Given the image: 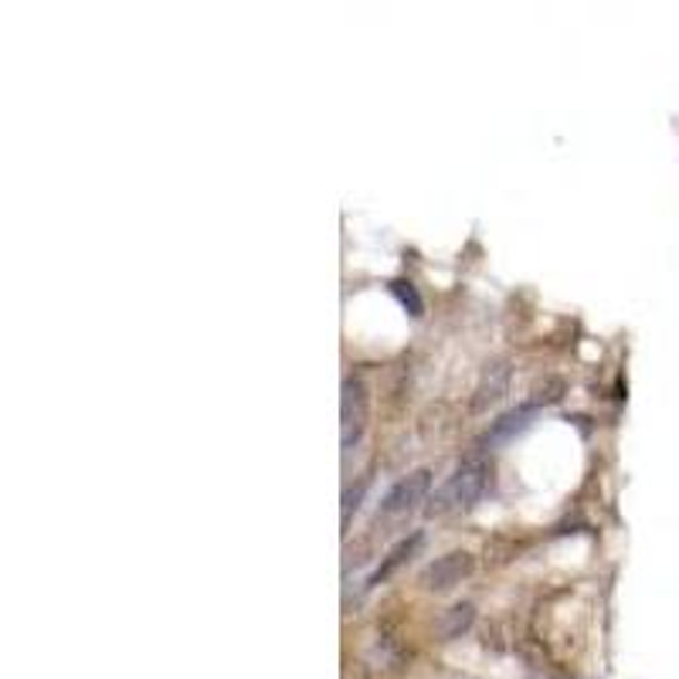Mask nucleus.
<instances>
[{"label": "nucleus", "mask_w": 679, "mask_h": 679, "mask_svg": "<svg viewBox=\"0 0 679 679\" xmlns=\"http://www.w3.org/2000/svg\"><path fill=\"white\" fill-rule=\"evenodd\" d=\"M490 486V462L483 455H469L455 465V472L435 490L429 500V516H455L469 513L475 503L483 500Z\"/></svg>", "instance_id": "1"}, {"label": "nucleus", "mask_w": 679, "mask_h": 679, "mask_svg": "<svg viewBox=\"0 0 679 679\" xmlns=\"http://www.w3.org/2000/svg\"><path fill=\"white\" fill-rule=\"evenodd\" d=\"M371 422V391L361 377H347L340 391V442L344 449H354Z\"/></svg>", "instance_id": "2"}, {"label": "nucleus", "mask_w": 679, "mask_h": 679, "mask_svg": "<svg viewBox=\"0 0 679 679\" xmlns=\"http://www.w3.org/2000/svg\"><path fill=\"white\" fill-rule=\"evenodd\" d=\"M432 486V472L429 469H415L401 475V480L384 493V500L377 503V520H397L404 513H412L419 503H425Z\"/></svg>", "instance_id": "3"}, {"label": "nucleus", "mask_w": 679, "mask_h": 679, "mask_svg": "<svg viewBox=\"0 0 679 679\" xmlns=\"http://www.w3.org/2000/svg\"><path fill=\"white\" fill-rule=\"evenodd\" d=\"M475 568V558L465 551H452L435 558L425 571H422V588L425 591H452L455 584H462Z\"/></svg>", "instance_id": "4"}, {"label": "nucleus", "mask_w": 679, "mask_h": 679, "mask_svg": "<svg viewBox=\"0 0 679 679\" xmlns=\"http://www.w3.org/2000/svg\"><path fill=\"white\" fill-rule=\"evenodd\" d=\"M510 377H513L510 361H493V364H486L480 384H475L472 412H490L496 401H503V394L510 391Z\"/></svg>", "instance_id": "5"}, {"label": "nucleus", "mask_w": 679, "mask_h": 679, "mask_svg": "<svg viewBox=\"0 0 679 679\" xmlns=\"http://www.w3.org/2000/svg\"><path fill=\"white\" fill-rule=\"evenodd\" d=\"M422 543H425V533L422 530H415V533H407V537H401L394 548L381 558V564L374 568V574L367 578V588H377V584H384L387 578H394L407 561H412L419 551H422Z\"/></svg>", "instance_id": "6"}, {"label": "nucleus", "mask_w": 679, "mask_h": 679, "mask_svg": "<svg viewBox=\"0 0 679 679\" xmlns=\"http://www.w3.org/2000/svg\"><path fill=\"white\" fill-rule=\"evenodd\" d=\"M533 412H537L533 404H520V407H513V412L500 415V419H496V422L490 425V432H486V442H503V439H513L516 432H523V429L530 425Z\"/></svg>", "instance_id": "7"}, {"label": "nucleus", "mask_w": 679, "mask_h": 679, "mask_svg": "<svg viewBox=\"0 0 679 679\" xmlns=\"http://www.w3.org/2000/svg\"><path fill=\"white\" fill-rule=\"evenodd\" d=\"M472 619H475V608H472L469 601L452 604L445 616H442V622H439V632H442L445 639H459V636L472 626Z\"/></svg>", "instance_id": "8"}, {"label": "nucleus", "mask_w": 679, "mask_h": 679, "mask_svg": "<svg viewBox=\"0 0 679 679\" xmlns=\"http://www.w3.org/2000/svg\"><path fill=\"white\" fill-rule=\"evenodd\" d=\"M394 296H397V303L412 313V316H422L425 313V303H422V296H419V289L412 286V283H404V279H394L391 286H387Z\"/></svg>", "instance_id": "9"}]
</instances>
